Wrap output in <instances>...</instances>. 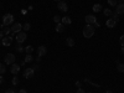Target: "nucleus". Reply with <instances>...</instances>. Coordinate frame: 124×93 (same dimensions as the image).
<instances>
[{"label": "nucleus", "instance_id": "obj_45", "mask_svg": "<svg viewBox=\"0 0 124 93\" xmlns=\"http://www.w3.org/2000/svg\"><path fill=\"white\" fill-rule=\"evenodd\" d=\"M88 93H92V92H88Z\"/></svg>", "mask_w": 124, "mask_h": 93}, {"label": "nucleus", "instance_id": "obj_44", "mask_svg": "<svg viewBox=\"0 0 124 93\" xmlns=\"http://www.w3.org/2000/svg\"><path fill=\"white\" fill-rule=\"evenodd\" d=\"M0 45H1V41H0Z\"/></svg>", "mask_w": 124, "mask_h": 93}, {"label": "nucleus", "instance_id": "obj_22", "mask_svg": "<svg viewBox=\"0 0 124 93\" xmlns=\"http://www.w3.org/2000/svg\"><path fill=\"white\" fill-rule=\"evenodd\" d=\"M108 4L112 6V8H114L118 5V0H108Z\"/></svg>", "mask_w": 124, "mask_h": 93}, {"label": "nucleus", "instance_id": "obj_10", "mask_svg": "<svg viewBox=\"0 0 124 93\" xmlns=\"http://www.w3.org/2000/svg\"><path fill=\"white\" fill-rule=\"evenodd\" d=\"M57 8H58V10H60V11H63V13H66L67 10H68V8H67V4H66L65 1H58V5H57Z\"/></svg>", "mask_w": 124, "mask_h": 93}, {"label": "nucleus", "instance_id": "obj_17", "mask_svg": "<svg viewBox=\"0 0 124 93\" xmlns=\"http://www.w3.org/2000/svg\"><path fill=\"white\" fill-rule=\"evenodd\" d=\"M92 9H93V11H94V13H99V11H102V5L101 4H94Z\"/></svg>", "mask_w": 124, "mask_h": 93}, {"label": "nucleus", "instance_id": "obj_37", "mask_svg": "<svg viewBox=\"0 0 124 93\" xmlns=\"http://www.w3.org/2000/svg\"><path fill=\"white\" fill-rule=\"evenodd\" d=\"M32 68H34V70H35V71H37V70H39V68H40V66H39V65H35V66H34V67H32Z\"/></svg>", "mask_w": 124, "mask_h": 93}, {"label": "nucleus", "instance_id": "obj_41", "mask_svg": "<svg viewBox=\"0 0 124 93\" xmlns=\"http://www.w3.org/2000/svg\"><path fill=\"white\" fill-rule=\"evenodd\" d=\"M106 93H113V92H112V91H107Z\"/></svg>", "mask_w": 124, "mask_h": 93}, {"label": "nucleus", "instance_id": "obj_9", "mask_svg": "<svg viewBox=\"0 0 124 93\" xmlns=\"http://www.w3.org/2000/svg\"><path fill=\"white\" fill-rule=\"evenodd\" d=\"M10 72H11L13 75L16 76L19 72H20V65H17V63H13L11 67H10Z\"/></svg>", "mask_w": 124, "mask_h": 93}, {"label": "nucleus", "instance_id": "obj_18", "mask_svg": "<svg viewBox=\"0 0 124 93\" xmlns=\"http://www.w3.org/2000/svg\"><path fill=\"white\" fill-rule=\"evenodd\" d=\"M32 60H34V57H32V55H31V54H27L26 56H25V62H26V63H29V62H32Z\"/></svg>", "mask_w": 124, "mask_h": 93}, {"label": "nucleus", "instance_id": "obj_12", "mask_svg": "<svg viewBox=\"0 0 124 93\" xmlns=\"http://www.w3.org/2000/svg\"><path fill=\"white\" fill-rule=\"evenodd\" d=\"M106 25H107V27H109V29H113V27H116V25H117V23L113 20L112 17L110 19H108L107 21H106Z\"/></svg>", "mask_w": 124, "mask_h": 93}, {"label": "nucleus", "instance_id": "obj_7", "mask_svg": "<svg viewBox=\"0 0 124 93\" xmlns=\"http://www.w3.org/2000/svg\"><path fill=\"white\" fill-rule=\"evenodd\" d=\"M85 20H86V23H87V25H93L96 21H97V17L94 16V15H92V14H89V15H87L86 17H85Z\"/></svg>", "mask_w": 124, "mask_h": 93}, {"label": "nucleus", "instance_id": "obj_31", "mask_svg": "<svg viewBox=\"0 0 124 93\" xmlns=\"http://www.w3.org/2000/svg\"><path fill=\"white\" fill-rule=\"evenodd\" d=\"M119 42H120V46H124V35L119 37Z\"/></svg>", "mask_w": 124, "mask_h": 93}, {"label": "nucleus", "instance_id": "obj_32", "mask_svg": "<svg viewBox=\"0 0 124 93\" xmlns=\"http://www.w3.org/2000/svg\"><path fill=\"white\" fill-rule=\"evenodd\" d=\"M92 26H93V27H94V29H96V27H99L101 25H99V23H98V21H96V23H94V24H93Z\"/></svg>", "mask_w": 124, "mask_h": 93}, {"label": "nucleus", "instance_id": "obj_24", "mask_svg": "<svg viewBox=\"0 0 124 93\" xmlns=\"http://www.w3.org/2000/svg\"><path fill=\"white\" fill-rule=\"evenodd\" d=\"M110 17H112L113 20H114V21H116V23H118V21H119V15H118L117 13H113Z\"/></svg>", "mask_w": 124, "mask_h": 93}, {"label": "nucleus", "instance_id": "obj_26", "mask_svg": "<svg viewBox=\"0 0 124 93\" xmlns=\"http://www.w3.org/2000/svg\"><path fill=\"white\" fill-rule=\"evenodd\" d=\"M5 72H6V67L3 63H0V75H4Z\"/></svg>", "mask_w": 124, "mask_h": 93}, {"label": "nucleus", "instance_id": "obj_8", "mask_svg": "<svg viewBox=\"0 0 124 93\" xmlns=\"http://www.w3.org/2000/svg\"><path fill=\"white\" fill-rule=\"evenodd\" d=\"M46 54H47V48H46L44 45L39 46V48H37V56H40V57H44Z\"/></svg>", "mask_w": 124, "mask_h": 93}, {"label": "nucleus", "instance_id": "obj_5", "mask_svg": "<svg viewBox=\"0 0 124 93\" xmlns=\"http://www.w3.org/2000/svg\"><path fill=\"white\" fill-rule=\"evenodd\" d=\"M26 39H27V35H26L25 31H21V32H19V34H17V36H16V41H17L19 44L25 42Z\"/></svg>", "mask_w": 124, "mask_h": 93}, {"label": "nucleus", "instance_id": "obj_23", "mask_svg": "<svg viewBox=\"0 0 124 93\" xmlns=\"http://www.w3.org/2000/svg\"><path fill=\"white\" fill-rule=\"evenodd\" d=\"M103 14H104L106 16H112V10L110 9H104V10H103Z\"/></svg>", "mask_w": 124, "mask_h": 93}, {"label": "nucleus", "instance_id": "obj_40", "mask_svg": "<svg viewBox=\"0 0 124 93\" xmlns=\"http://www.w3.org/2000/svg\"><path fill=\"white\" fill-rule=\"evenodd\" d=\"M122 54H124V46H122Z\"/></svg>", "mask_w": 124, "mask_h": 93}, {"label": "nucleus", "instance_id": "obj_25", "mask_svg": "<svg viewBox=\"0 0 124 93\" xmlns=\"http://www.w3.org/2000/svg\"><path fill=\"white\" fill-rule=\"evenodd\" d=\"M85 82H87V83H89V85H92V86H94V87H97V88H99V87H101L99 85H97V83H94V82H92V81H89L88 78H86V79H85Z\"/></svg>", "mask_w": 124, "mask_h": 93}, {"label": "nucleus", "instance_id": "obj_21", "mask_svg": "<svg viewBox=\"0 0 124 93\" xmlns=\"http://www.w3.org/2000/svg\"><path fill=\"white\" fill-rule=\"evenodd\" d=\"M117 70L122 73H124V63H117Z\"/></svg>", "mask_w": 124, "mask_h": 93}, {"label": "nucleus", "instance_id": "obj_6", "mask_svg": "<svg viewBox=\"0 0 124 93\" xmlns=\"http://www.w3.org/2000/svg\"><path fill=\"white\" fill-rule=\"evenodd\" d=\"M21 30H23V25L20 23H14L13 24V27H11L13 34H19V32H21Z\"/></svg>", "mask_w": 124, "mask_h": 93}, {"label": "nucleus", "instance_id": "obj_27", "mask_svg": "<svg viewBox=\"0 0 124 93\" xmlns=\"http://www.w3.org/2000/svg\"><path fill=\"white\" fill-rule=\"evenodd\" d=\"M32 51H34L32 46H26V47H25V52H26V54H31Z\"/></svg>", "mask_w": 124, "mask_h": 93}, {"label": "nucleus", "instance_id": "obj_3", "mask_svg": "<svg viewBox=\"0 0 124 93\" xmlns=\"http://www.w3.org/2000/svg\"><path fill=\"white\" fill-rule=\"evenodd\" d=\"M34 75H35V70H34L32 67H27V68H25V71H24V77H25L26 79L32 78Z\"/></svg>", "mask_w": 124, "mask_h": 93}, {"label": "nucleus", "instance_id": "obj_36", "mask_svg": "<svg viewBox=\"0 0 124 93\" xmlns=\"http://www.w3.org/2000/svg\"><path fill=\"white\" fill-rule=\"evenodd\" d=\"M5 93H15V91H14V89H6Z\"/></svg>", "mask_w": 124, "mask_h": 93}, {"label": "nucleus", "instance_id": "obj_34", "mask_svg": "<svg viewBox=\"0 0 124 93\" xmlns=\"http://www.w3.org/2000/svg\"><path fill=\"white\" fill-rule=\"evenodd\" d=\"M76 93H86V92H85L83 89H82V87H81V88H78V89H77V92H76Z\"/></svg>", "mask_w": 124, "mask_h": 93}, {"label": "nucleus", "instance_id": "obj_13", "mask_svg": "<svg viewBox=\"0 0 124 93\" xmlns=\"http://www.w3.org/2000/svg\"><path fill=\"white\" fill-rule=\"evenodd\" d=\"M11 39H10L9 36H6V37H4L3 40H1V45L3 46H10V45H11Z\"/></svg>", "mask_w": 124, "mask_h": 93}, {"label": "nucleus", "instance_id": "obj_28", "mask_svg": "<svg viewBox=\"0 0 124 93\" xmlns=\"http://www.w3.org/2000/svg\"><path fill=\"white\" fill-rule=\"evenodd\" d=\"M54 21H55L56 24L61 23V16H60V15H55V16H54Z\"/></svg>", "mask_w": 124, "mask_h": 93}, {"label": "nucleus", "instance_id": "obj_19", "mask_svg": "<svg viewBox=\"0 0 124 93\" xmlns=\"http://www.w3.org/2000/svg\"><path fill=\"white\" fill-rule=\"evenodd\" d=\"M15 50L17 51V52H23V51H25V48L23 47V44H19V42H17V45L15 46Z\"/></svg>", "mask_w": 124, "mask_h": 93}, {"label": "nucleus", "instance_id": "obj_30", "mask_svg": "<svg viewBox=\"0 0 124 93\" xmlns=\"http://www.w3.org/2000/svg\"><path fill=\"white\" fill-rule=\"evenodd\" d=\"M23 29H24V31H27V30H30V29H31V25H30L29 23H26V24H24Z\"/></svg>", "mask_w": 124, "mask_h": 93}, {"label": "nucleus", "instance_id": "obj_29", "mask_svg": "<svg viewBox=\"0 0 124 93\" xmlns=\"http://www.w3.org/2000/svg\"><path fill=\"white\" fill-rule=\"evenodd\" d=\"M13 85H14V86H17V85H19V77H16V76L13 77Z\"/></svg>", "mask_w": 124, "mask_h": 93}, {"label": "nucleus", "instance_id": "obj_42", "mask_svg": "<svg viewBox=\"0 0 124 93\" xmlns=\"http://www.w3.org/2000/svg\"><path fill=\"white\" fill-rule=\"evenodd\" d=\"M54 1H57L58 3V1H61V0H54Z\"/></svg>", "mask_w": 124, "mask_h": 93}, {"label": "nucleus", "instance_id": "obj_4", "mask_svg": "<svg viewBox=\"0 0 124 93\" xmlns=\"http://www.w3.org/2000/svg\"><path fill=\"white\" fill-rule=\"evenodd\" d=\"M15 58H16V57H15L13 54H6L4 61H5V63H6V65H10V66H11L13 63H15Z\"/></svg>", "mask_w": 124, "mask_h": 93}, {"label": "nucleus", "instance_id": "obj_33", "mask_svg": "<svg viewBox=\"0 0 124 93\" xmlns=\"http://www.w3.org/2000/svg\"><path fill=\"white\" fill-rule=\"evenodd\" d=\"M5 37V35H4V32H3V30L1 31H0V40H3Z\"/></svg>", "mask_w": 124, "mask_h": 93}, {"label": "nucleus", "instance_id": "obj_16", "mask_svg": "<svg viewBox=\"0 0 124 93\" xmlns=\"http://www.w3.org/2000/svg\"><path fill=\"white\" fill-rule=\"evenodd\" d=\"M66 44H67V46H68V47H75V40L72 39V37H67Z\"/></svg>", "mask_w": 124, "mask_h": 93}, {"label": "nucleus", "instance_id": "obj_43", "mask_svg": "<svg viewBox=\"0 0 124 93\" xmlns=\"http://www.w3.org/2000/svg\"><path fill=\"white\" fill-rule=\"evenodd\" d=\"M124 1V0H119V3H123Z\"/></svg>", "mask_w": 124, "mask_h": 93}, {"label": "nucleus", "instance_id": "obj_35", "mask_svg": "<svg viewBox=\"0 0 124 93\" xmlns=\"http://www.w3.org/2000/svg\"><path fill=\"white\" fill-rule=\"evenodd\" d=\"M75 85H76V87H78V88H81V86H82L79 81H77V82H76V83H75Z\"/></svg>", "mask_w": 124, "mask_h": 93}, {"label": "nucleus", "instance_id": "obj_1", "mask_svg": "<svg viewBox=\"0 0 124 93\" xmlns=\"http://www.w3.org/2000/svg\"><path fill=\"white\" fill-rule=\"evenodd\" d=\"M94 32H96V29L92 25H86L83 27V30H82V34H83V36L86 39H91L93 35H94Z\"/></svg>", "mask_w": 124, "mask_h": 93}, {"label": "nucleus", "instance_id": "obj_15", "mask_svg": "<svg viewBox=\"0 0 124 93\" xmlns=\"http://www.w3.org/2000/svg\"><path fill=\"white\" fill-rule=\"evenodd\" d=\"M56 31H57V32H63V31H65V26H63V24H62V23H58V24H56Z\"/></svg>", "mask_w": 124, "mask_h": 93}, {"label": "nucleus", "instance_id": "obj_2", "mask_svg": "<svg viewBox=\"0 0 124 93\" xmlns=\"http://www.w3.org/2000/svg\"><path fill=\"white\" fill-rule=\"evenodd\" d=\"M14 23V15L13 14H5L3 16V25L4 26H10Z\"/></svg>", "mask_w": 124, "mask_h": 93}, {"label": "nucleus", "instance_id": "obj_39", "mask_svg": "<svg viewBox=\"0 0 124 93\" xmlns=\"http://www.w3.org/2000/svg\"><path fill=\"white\" fill-rule=\"evenodd\" d=\"M3 82H4V78H3V75H1L0 76V83H3Z\"/></svg>", "mask_w": 124, "mask_h": 93}, {"label": "nucleus", "instance_id": "obj_14", "mask_svg": "<svg viewBox=\"0 0 124 93\" xmlns=\"http://www.w3.org/2000/svg\"><path fill=\"white\" fill-rule=\"evenodd\" d=\"M61 23L63 24V25H70V24L72 23V20H71L70 16H63V17L61 19Z\"/></svg>", "mask_w": 124, "mask_h": 93}, {"label": "nucleus", "instance_id": "obj_11", "mask_svg": "<svg viewBox=\"0 0 124 93\" xmlns=\"http://www.w3.org/2000/svg\"><path fill=\"white\" fill-rule=\"evenodd\" d=\"M114 13H117L118 15L124 14V3H119V4L116 6V11H114Z\"/></svg>", "mask_w": 124, "mask_h": 93}, {"label": "nucleus", "instance_id": "obj_20", "mask_svg": "<svg viewBox=\"0 0 124 93\" xmlns=\"http://www.w3.org/2000/svg\"><path fill=\"white\" fill-rule=\"evenodd\" d=\"M3 32H4V35H10V32H11V27L4 26V29H3Z\"/></svg>", "mask_w": 124, "mask_h": 93}, {"label": "nucleus", "instance_id": "obj_38", "mask_svg": "<svg viewBox=\"0 0 124 93\" xmlns=\"http://www.w3.org/2000/svg\"><path fill=\"white\" fill-rule=\"evenodd\" d=\"M19 93H27V92H26V89H20Z\"/></svg>", "mask_w": 124, "mask_h": 93}]
</instances>
